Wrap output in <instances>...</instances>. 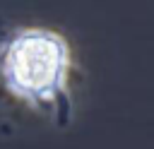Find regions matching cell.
I'll return each instance as SVG.
<instances>
[{"mask_svg": "<svg viewBox=\"0 0 154 149\" xmlns=\"http://www.w3.org/2000/svg\"><path fill=\"white\" fill-rule=\"evenodd\" d=\"M70 43L53 29H19L0 46L5 89L36 108H63L70 113Z\"/></svg>", "mask_w": 154, "mask_h": 149, "instance_id": "6da1fadb", "label": "cell"}]
</instances>
